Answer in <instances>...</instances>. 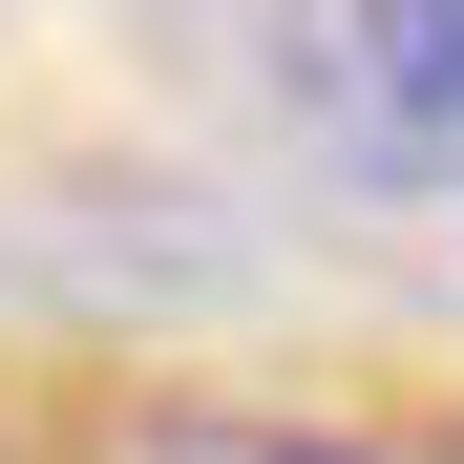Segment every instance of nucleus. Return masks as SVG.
Returning a JSON list of instances; mask_svg holds the SVG:
<instances>
[{
    "instance_id": "obj_1",
    "label": "nucleus",
    "mask_w": 464,
    "mask_h": 464,
    "mask_svg": "<svg viewBox=\"0 0 464 464\" xmlns=\"http://www.w3.org/2000/svg\"><path fill=\"white\" fill-rule=\"evenodd\" d=\"M317 63L401 169H464V0H317Z\"/></svg>"
},
{
    "instance_id": "obj_2",
    "label": "nucleus",
    "mask_w": 464,
    "mask_h": 464,
    "mask_svg": "<svg viewBox=\"0 0 464 464\" xmlns=\"http://www.w3.org/2000/svg\"><path fill=\"white\" fill-rule=\"evenodd\" d=\"M85 464H422V443H338V422H254V401H127Z\"/></svg>"
}]
</instances>
